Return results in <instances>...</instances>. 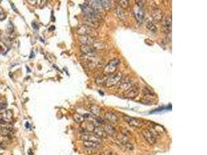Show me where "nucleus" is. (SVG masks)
I'll list each match as a JSON object with an SVG mask.
<instances>
[{"label": "nucleus", "mask_w": 207, "mask_h": 155, "mask_svg": "<svg viewBox=\"0 0 207 155\" xmlns=\"http://www.w3.org/2000/svg\"><path fill=\"white\" fill-rule=\"evenodd\" d=\"M123 74L120 72H115L110 75H108V78L106 82V86L108 88H112L113 86H116L119 84L121 80L123 79Z\"/></svg>", "instance_id": "nucleus-1"}, {"label": "nucleus", "mask_w": 207, "mask_h": 155, "mask_svg": "<svg viewBox=\"0 0 207 155\" xmlns=\"http://www.w3.org/2000/svg\"><path fill=\"white\" fill-rule=\"evenodd\" d=\"M77 33L79 36H90V37H94V38L98 36V33L95 29H93L87 25H85V24H82L78 28Z\"/></svg>", "instance_id": "nucleus-2"}, {"label": "nucleus", "mask_w": 207, "mask_h": 155, "mask_svg": "<svg viewBox=\"0 0 207 155\" xmlns=\"http://www.w3.org/2000/svg\"><path fill=\"white\" fill-rule=\"evenodd\" d=\"M120 64V61L118 58H113L108 64H106L104 68V75H110L112 74L115 73L117 68Z\"/></svg>", "instance_id": "nucleus-3"}, {"label": "nucleus", "mask_w": 207, "mask_h": 155, "mask_svg": "<svg viewBox=\"0 0 207 155\" xmlns=\"http://www.w3.org/2000/svg\"><path fill=\"white\" fill-rule=\"evenodd\" d=\"M81 7L83 10V12L86 15V17L88 18H91V19H97V20H101L102 19V16H101V14L98 13L92 9L90 6L88 5L87 3H85L83 5H81Z\"/></svg>", "instance_id": "nucleus-4"}, {"label": "nucleus", "mask_w": 207, "mask_h": 155, "mask_svg": "<svg viewBox=\"0 0 207 155\" xmlns=\"http://www.w3.org/2000/svg\"><path fill=\"white\" fill-rule=\"evenodd\" d=\"M133 86H134V83H133V81H132L131 78H123L119 82V84L117 85V89L119 90H120V91L126 92L129 89H131Z\"/></svg>", "instance_id": "nucleus-5"}, {"label": "nucleus", "mask_w": 207, "mask_h": 155, "mask_svg": "<svg viewBox=\"0 0 207 155\" xmlns=\"http://www.w3.org/2000/svg\"><path fill=\"white\" fill-rule=\"evenodd\" d=\"M123 120L126 123H127L130 126L134 128H140L143 125V122L139 119L131 117V116H123Z\"/></svg>", "instance_id": "nucleus-6"}, {"label": "nucleus", "mask_w": 207, "mask_h": 155, "mask_svg": "<svg viewBox=\"0 0 207 155\" xmlns=\"http://www.w3.org/2000/svg\"><path fill=\"white\" fill-rule=\"evenodd\" d=\"M141 134L143 135V138L145 139L146 141L148 143H150V144H151V145L155 144L156 143V141H157V139H156V137H155V134L151 130H148V129H143V130H142Z\"/></svg>", "instance_id": "nucleus-7"}, {"label": "nucleus", "mask_w": 207, "mask_h": 155, "mask_svg": "<svg viewBox=\"0 0 207 155\" xmlns=\"http://www.w3.org/2000/svg\"><path fill=\"white\" fill-rule=\"evenodd\" d=\"M80 50L82 54L87 57H95L97 53V50H95L94 47L90 45L81 44L80 46Z\"/></svg>", "instance_id": "nucleus-8"}, {"label": "nucleus", "mask_w": 207, "mask_h": 155, "mask_svg": "<svg viewBox=\"0 0 207 155\" xmlns=\"http://www.w3.org/2000/svg\"><path fill=\"white\" fill-rule=\"evenodd\" d=\"M133 13H134V17L137 19L138 23H142L144 19V10L143 8H140L138 6H135V7L133 10Z\"/></svg>", "instance_id": "nucleus-9"}, {"label": "nucleus", "mask_w": 207, "mask_h": 155, "mask_svg": "<svg viewBox=\"0 0 207 155\" xmlns=\"http://www.w3.org/2000/svg\"><path fill=\"white\" fill-rule=\"evenodd\" d=\"M81 140L82 141H90V142H95V143H101L102 142V139L98 137L95 134H89V133H84L81 134Z\"/></svg>", "instance_id": "nucleus-10"}, {"label": "nucleus", "mask_w": 207, "mask_h": 155, "mask_svg": "<svg viewBox=\"0 0 207 155\" xmlns=\"http://www.w3.org/2000/svg\"><path fill=\"white\" fill-rule=\"evenodd\" d=\"M151 16L153 20L156 23L161 22L164 17V13H163L162 10L159 8H154L153 10L151 12Z\"/></svg>", "instance_id": "nucleus-11"}, {"label": "nucleus", "mask_w": 207, "mask_h": 155, "mask_svg": "<svg viewBox=\"0 0 207 155\" xmlns=\"http://www.w3.org/2000/svg\"><path fill=\"white\" fill-rule=\"evenodd\" d=\"M88 5H89L94 11H95L96 13H98L99 14H101L102 13H103V12L105 11L104 8L103 7V6H102V4H101L99 0H92V1H89Z\"/></svg>", "instance_id": "nucleus-12"}, {"label": "nucleus", "mask_w": 207, "mask_h": 155, "mask_svg": "<svg viewBox=\"0 0 207 155\" xmlns=\"http://www.w3.org/2000/svg\"><path fill=\"white\" fill-rule=\"evenodd\" d=\"M138 94H139V88L137 86H133L131 89L124 93V96L129 99H134L138 96Z\"/></svg>", "instance_id": "nucleus-13"}, {"label": "nucleus", "mask_w": 207, "mask_h": 155, "mask_svg": "<svg viewBox=\"0 0 207 155\" xmlns=\"http://www.w3.org/2000/svg\"><path fill=\"white\" fill-rule=\"evenodd\" d=\"M79 41L83 45H90L92 46V44L95 42V38L92 37L90 36H79L78 37Z\"/></svg>", "instance_id": "nucleus-14"}, {"label": "nucleus", "mask_w": 207, "mask_h": 155, "mask_svg": "<svg viewBox=\"0 0 207 155\" xmlns=\"http://www.w3.org/2000/svg\"><path fill=\"white\" fill-rule=\"evenodd\" d=\"M83 22H84L83 24L89 26V27H92V28H93V29H95V30L97 29V28H99V27H100L99 21V20H97V19H91V18L86 17V19H85V21Z\"/></svg>", "instance_id": "nucleus-15"}, {"label": "nucleus", "mask_w": 207, "mask_h": 155, "mask_svg": "<svg viewBox=\"0 0 207 155\" xmlns=\"http://www.w3.org/2000/svg\"><path fill=\"white\" fill-rule=\"evenodd\" d=\"M88 109H89L94 116H97V117H98V116H100L101 114H102V112H103L102 108L99 107V106H97V105L95 104L89 105V106H88Z\"/></svg>", "instance_id": "nucleus-16"}, {"label": "nucleus", "mask_w": 207, "mask_h": 155, "mask_svg": "<svg viewBox=\"0 0 207 155\" xmlns=\"http://www.w3.org/2000/svg\"><path fill=\"white\" fill-rule=\"evenodd\" d=\"M163 30L167 33H171L172 31V17L168 16L163 22Z\"/></svg>", "instance_id": "nucleus-17"}, {"label": "nucleus", "mask_w": 207, "mask_h": 155, "mask_svg": "<svg viewBox=\"0 0 207 155\" xmlns=\"http://www.w3.org/2000/svg\"><path fill=\"white\" fill-rule=\"evenodd\" d=\"M83 146L85 148H89V149L95 150L98 151L102 147V144L99 143H95V142H90V141H83Z\"/></svg>", "instance_id": "nucleus-18"}, {"label": "nucleus", "mask_w": 207, "mask_h": 155, "mask_svg": "<svg viewBox=\"0 0 207 155\" xmlns=\"http://www.w3.org/2000/svg\"><path fill=\"white\" fill-rule=\"evenodd\" d=\"M104 116L106 120H107L108 122L111 123H117L119 121L118 116L112 112H108L106 113H105Z\"/></svg>", "instance_id": "nucleus-19"}, {"label": "nucleus", "mask_w": 207, "mask_h": 155, "mask_svg": "<svg viewBox=\"0 0 207 155\" xmlns=\"http://www.w3.org/2000/svg\"><path fill=\"white\" fill-rule=\"evenodd\" d=\"M103 129H104L105 132L106 133L107 136L114 137V136H116V134H117V132H116V128H115L113 126H112V125H111V124H109V123L105 124Z\"/></svg>", "instance_id": "nucleus-20"}, {"label": "nucleus", "mask_w": 207, "mask_h": 155, "mask_svg": "<svg viewBox=\"0 0 207 155\" xmlns=\"http://www.w3.org/2000/svg\"><path fill=\"white\" fill-rule=\"evenodd\" d=\"M93 133L95 134V136H97L98 137L103 139V138H106L107 134L105 132L104 129L101 126H95L94 130H93Z\"/></svg>", "instance_id": "nucleus-21"}, {"label": "nucleus", "mask_w": 207, "mask_h": 155, "mask_svg": "<svg viewBox=\"0 0 207 155\" xmlns=\"http://www.w3.org/2000/svg\"><path fill=\"white\" fill-rule=\"evenodd\" d=\"M12 119H13V112L11 110H7L2 114V117L0 120V123L3 124L7 123L11 121Z\"/></svg>", "instance_id": "nucleus-22"}, {"label": "nucleus", "mask_w": 207, "mask_h": 155, "mask_svg": "<svg viewBox=\"0 0 207 155\" xmlns=\"http://www.w3.org/2000/svg\"><path fill=\"white\" fill-rule=\"evenodd\" d=\"M116 140H117L120 144H122L123 146L126 144V143H130L129 137H128L127 136L124 135V134H117L116 135Z\"/></svg>", "instance_id": "nucleus-23"}, {"label": "nucleus", "mask_w": 207, "mask_h": 155, "mask_svg": "<svg viewBox=\"0 0 207 155\" xmlns=\"http://www.w3.org/2000/svg\"><path fill=\"white\" fill-rule=\"evenodd\" d=\"M108 78V75H106L104 74L99 75L95 78V83L98 85H106V80Z\"/></svg>", "instance_id": "nucleus-24"}, {"label": "nucleus", "mask_w": 207, "mask_h": 155, "mask_svg": "<svg viewBox=\"0 0 207 155\" xmlns=\"http://www.w3.org/2000/svg\"><path fill=\"white\" fill-rule=\"evenodd\" d=\"M142 94L145 95L146 97H150V98H155V94L153 90L149 89L148 87H143L142 89Z\"/></svg>", "instance_id": "nucleus-25"}, {"label": "nucleus", "mask_w": 207, "mask_h": 155, "mask_svg": "<svg viewBox=\"0 0 207 155\" xmlns=\"http://www.w3.org/2000/svg\"><path fill=\"white\" fill-rule=\"evenodd\" d=\"M13 133V129L11 127H6V126H0V135L6 137Z\"/></svg>", "instance_id": "nucleus-26"}, {"label": "nucleus", "mask_w": 207, "mask_h": 155, "mask_svg": "<svg viewBox=\"0 0 207 155\" xmlns=\"http://www.w3.org/2000/svg\"><path fill=\"white\" fill-rule=\"evenodd\" d=\"M92 46L94 47L95 50H104L106 48L107 45L104 42H101V41H96L92 44Z\"/></svg>", "instance_id": "nucleus-27"}, {"label": "nucleus", "mask_w": 207, "mask_h": 155, "mask_svg": "<svg viewBox=\"0 0 207 155\" xmlns=\"http://www.w3.org/2000/svg\"><path fill=\"white\" fill-rule=\"evenodd\" d=\"M72 117H73L74 121L77 123H82L85 121V117L81 114H79V113H74Z\"/></svg>", "instance_id": "nucleus-28"}, {"label": "nucleus", "mask_w": 207, "mask_h": 155, "mask_svg": "<svg viewBox=\"0 0 207 155\" xmlns=\"http://www.w3.org/2000/svg\"><path fill=\"white\" fill-rule=\"evenodd\" d=\"M116 14H117L118 17L120 18L121 20H125V19H126V14H125L124 10L121 7H120V6H118V7L116 8Z\"/></svg>", "instance_id": "nucleus-29"}, {"label": "nucleus", "mask_w": 207, "mask_h": 155, "mask_svg": "<svg viewBox=\"0 0 207 155\" xmlns=\"http://www.w3.org/2000/svg\"><path fill=\"white\" fill-rule=\"evenodd\" d=\"M101 4L103 7L104 8L105 10H110V8L112 7V3H111V1H107V0H102L100 1Z\"/></svg>", "instance_id": "nucleus-30"}, {"label": "nucleus", "mask_w": 207, "mask_h": 155, "mask_svg": "<svg viewBox=\"0 0 207 155\" xmlns=\"http://www.w3.org/2000/svg\"><path fill=\"white\" fill-rule=\"evenodd\" d=\"M147 28L149 30L154 31V32H155V31L157 30V27L155 25V23L151 21H148L147 23Z\"/></svg>", "instance_id": "nucleus-31"}, {"label": "nucleus", "mask_w": 207, "mask_h": 155, "mask_svg": "<svg viewBox=\"0 0 207 155\" xmlns=\"http://www.w3.org/2000/svg\"><path fill=\"white\" fill-rule=\"evenodd\" d=\"M129 1L128 0H121V1H119V5H120V7H121L122 9H126L129 6Z\"/></svg>", "instance_id": "nucleus-32"}, {"label": "nucleus", "mask_w": 207, "mask_h": 155, "mask_svg": "<svg viewBox=\"0 0 207 155\" xmlns=\"http://www.w3.org/2000/svg\"><path fill=\"white\" fill-rule=\"evenodd\" d=\"M99 155H116V153L113 151H111V150H106V151L101 152Z\"/></svg>", "instance_id": "nucleus-33"}, {"label": "nucleus", "mask_w": 207, "mask_h": 155, "mask_svg": "<svg viewBox=\"0 0 207 155\" xmlns=\"http://www.w3.org/2000/svg\"><path fill=\"white\" fill-rule=\"evenodd\" d=\"M123 147L126 148V150H127V151H134V145H133V144H132V143H126V144L123 145Z\"/></svg>", "instance_id": "nucleus-34"}, {"label": "nucleus", "mask_w": 207, "mask_h": 155, "mask_svg": "<svg viewBox=\"0 0 207 155\" xmlns=\"http://www.w3.org/2000/svg\"><path fill=\"white\" fill-rule=\"evenodd\" d=\"M137 3H136V6H139L140 8H143L144 6V3H145V1H137Z\"/></svg>", "instance_id": "nucleus-35"}, {"label": "nucleus", "mask_w": 207, "mask_h": 155, "mask_svg": "<svg viewBox=\"0 0 207 155\" xmlns=\"http://www.w3.org/2000/svg\"><path fill=\"white\" fill-rule=\"evenodd\" d=\"M6 107H7V105L6 103H0V111L6 109Z\"/></svg>", "instance_id": "nucleus-36"}, {"label": "nucleus", "mask_w": 207, "mask_h": 155, "mask_svg": "<svg viewBox=\"0 0 207 155\" xmlns=\"http://www.w3.org/2000/svg\"><path fill=\"white\" fill-rule=\"evenodd\" d=\"M5 15L3 14V13H2V11H0V20H3L4 19H5Z\"/></svg>", "instance_id": "nucleus-37"}, {"label": "nucleus", "mask_w": 207, "mask_h": 155, "mask_svg": "<svg viewBox=\"0 0 207 155\" xmlns=\"http://www.w3.org/2000/svg\"><path fill=\"white\" fill-rule=\"evenodd\" d=\"M32 27H33L35 30L38 29V25H37V23H35V22H33V23H32Z\"/></svg>", "instance_id": "nucleus-38"}, {"label": "nucleus", "mask_w": 207, "mask_h": 155, "mask_svg": "<svg viewBox=\"0 0 207 155\" xmlns=\"http://www.w3.org/2000/svg\"><path fill=\"white\" fill-rule=\"evenodd\" d=\"M11 6H12V8L13 9L14 12H16V13H18L17 10H16V6H15V5H14V3H13V2H11Z\"/></svg>", "instance_id": "nucleus-39"}]
</instances>
